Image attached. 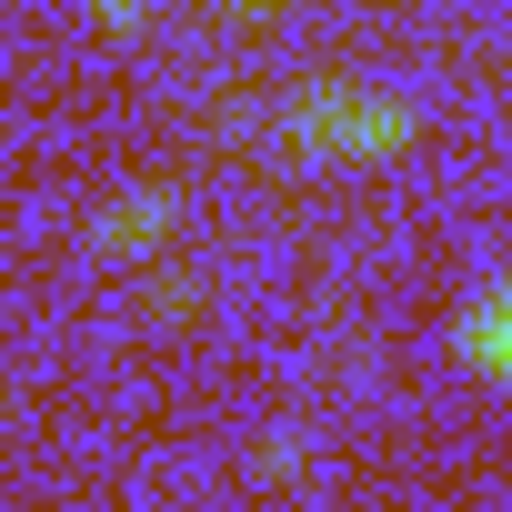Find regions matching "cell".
I'll return each instance as SVG.
<instances>
[{
	"label": "cell",
	"instance_id": "obj_1",
	"mask_svg": "<svg viewBox=\"0 0 512 512\" xmlns=\"http://www.w3.org/2000/svg\"><path fill=\"white\" fill-rule=\"evenodd\" d=\"M292 141L372 161V151H402L412 141V111L382 101V91H312V101H292Z\"/></svg>",
	"mask_w": 512,
	"mask_h": 512
},
{
	"label": "cell",
	"instance_id": "obj_2",
	"mask_svg": "<svg viewBox=\"0 0 512 512\" xmlns=\"http://www.w3.org/2000/svg\"><path fill=\"white\" fill-rule=\"evenodd\" d=\"M161 231H171V191H141V201H121V211L101 221V241H111V251H151Z\"/></svg>",
	"mask_w": 512,
	"mask_h": 512
},
{
	"label": "cell",
	"instance_id": "obj_3",
	"mask_svg": "<svg viewBox=\"0 0 512 512\" xmlns=\"http://www.w3.org/2000/svg\"><path fill=\"white\" fill-rule=\"evenodd\" d=\"M472 362H482V372H502V382H512V292H492V302H482V312H472Z\"/></svg>",
	"mask_w": 512,
	"mask_h": 512
},
{
	"label": "cell",
	"instance_id": "obj_4",
	"mask_svg": "<svg viewBox=\"0 0 512 512\" xmlns=\"http://www.w3.org/2000/svg\"><path fill=\"white\" fill-rule=\"evenodd\" d=\"M141 11H151V0H101V21H111V31H131Z\"/></svg>",
	"mask_w": 512,
	"mask_h": 512
},
{
	"label": "cell",
	"instance_id": "obj_5",
	"mask_svg": "<svg viewBox=\"0 0 512 512\" xmlns=\"http://www.w3.org/2000/svg\"><path fill=\"white\" fill-rule=\"evenodd\" d=\"M241 11H262V0H241Z\"/></svg>",
	"mask_w": 512,
	"mask_h": 512
}]
</instances>
